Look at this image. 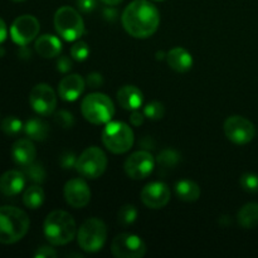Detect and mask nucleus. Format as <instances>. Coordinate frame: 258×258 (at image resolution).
Segmentation results:
<instances>
[{
	"label": "nucleus",
	"instance_id": "a878e982",
	"mask_svg": "<svg viewBox=\"0 0 258 258\" xmlns=\"http://www.w3.org/2000/svg\"><path fill=\"white\" fill-rule=\"evenodd\" d=\"M23 173H24L25 178L29 179L30 181H33V183H37V184L43 183V181L45 180V178H47L45 169L43 168L42 164L35 163V161H33L32 164H29V165L25 166Z\"/></svg>",
	"mask_w": 258,
	"mask_h": 258
},
{
	"label": "nucleus",
	"instance_id": "aec40b11",
	"mask_svg": "<svg viewBox=\"0 0 258 258\" xmlns=\"http://www.w3.org/2000/svg\"><path fill=\"white\" fill-rule=\"evenodd\" d=\"M117 101L125 110H138L141 107L144 101L143 92L136 86H123L117 91Z\"/></svg>",
	"mask_w": 258,
	"mask_h": 258
},
{
	"label": "nucleus",
	"instance_id": "f257e3e1",
	"mask_svg": "<svg viewBox=\"0 0 258 258\" xmlns=\"http://www.w3.org/2000/svg\"><path fill=\"white\" fill-rule=\"evenodd\" d=\"M121 22L131 37L145 39L158 30L160 14L153 3L148 0H134L123 10Z\"/></svg>",
	"mask_w": 258,
	"mask_h": 258
},
{
	"label": "nucleus",
	"instance_id": "c9c22d12",
	"mask_svg": "<svg viewBox=\"0 0 258 258\" xmlns=\"http://www.w3.org/2000/svg\"><path fill=\"white\" fill-rule=\"evenodd\" d=\"M72 59L67 55H62L57 59V70L59 71L60 73H67L72 70Z\"/></svg>",
	"mask_w": 258,
	"mask_h": 258
},
{
	"label": "nucleus",
	"instance_id": "bb28decb",
	"mask_svg": "<svg viewBox=\"0 0 258 258\" xmlns=\"http://www.w3.org/2000/svg\"><path fill=\"white\" fill-rule=\"evenodd\" d=\"M180 160V155L174 149H164L156 158V163L165 169H171Z\"/></svg>",
	"mask_w": 258,
	"mask_h": 258
},
{
	"label": "nucleus",
	"instance_id": "423d86ee",
	"mask_svg": "<svg viewBox=\"0 0 258 258\" xmlns=\"http://www.w3.org/2000/svg\"><path fill=\"white\" fill-rule=\"evenodd\" d=\"M54 27L58 34L67 42H76L85 33V23L76 9L62 7L54 14Z\"/></svg>",
	"mask_w": 258,
	"mask_h": 258
},
{
	"label": "nucleus",
	"instance_id": "37998d69",
	"mask_svg": "<svg viewBox=\"0 0 258 258\" xmlns=\"http://www.w3.org/2000/svg\"><path fill=\"white\" fill-rule=\"evenodd\" d=\"M101 2H102L103 4L108 5V7H115V5L120 4V3L122 2V0H101Z\"/></svg>",
	"mask_w": 258,
	"mask_h": 258
},
{
	"label": "nucleus",
	"instance_id": "a18cd8bd",
	"mask_svg": "<svg viewBox=\"0 0 258 258\" xmlns=\"http://www.w3.org/2000/svg\"><path fill=\"white\" fill-rule=\"evenodd\" d=\"M13 2H23V0H13Z\"/></svg>",
	"mask_w": 258,
	"mask_h": 258
},
{
	"label": "nucleus",
	"instance_id": "c756f323",
	"mask_svg": "<svg viewBox=\"0 0 258 258\" xmlns=\"http://www.w3.org/2000/svg\"><path fill=\"white\" fill-rule=\"evenodd\" d=\"M144 115L150 120H161L165 115V107L159 101H153L144 107Z\"/></svg>",
	"mask_w": 258,
	"mask_h": 258
},
{
	"label": "nucleus",
	"instance_id": "e433bc0d",
	"mask_svg": "<svg viewBox=\"0 0 258 258\" xmlns=\"http://www.w3.org/2000/svg\"><path fill=\"white\" fill-rule=\"evenodd\" d=\"M34 257H37V258H54V257H57V252H55L54 248H52V247L43 246V247H39V248L37 249Z\"/></svg>",
	"mask_w": 258,
	"mask_h": 258
},
{
	"label": "nucleus",
	"instance_id": "f3484780",
	"mask_svg": "<svg viewBox=\"0 0 258 258\" xmlns=\"http://www.w3.org/2000/svg\"><path fill=\"white\" fill-rule=\"evenodd\" d=\"M37 150H35L34 144L30 141V139H19L15 141L12 148V158L17 165L25 168L27 165L35 161Z\"/></svg>",
	"mask_w": 258,
	"mask_h": 258
},
{
	"label": "nucleus",
	"instance_id": "c85d7f7f",
	"mask_svg": "<svg viewBox=\"0 0 258 258\" xmlns=\"http://www.w3.org/2000/svg\"><path fill=\"white\" fill-rule=\"evenodd\" d=\"M136 218H138V209L133 204H126L121 207L117 213L118 223L122 226H130L136 221Z\"/></svg>",
	"mask_w": 258,
	"mask_h": 258
},
{
	"label": "nucleus",
	"instance_id": "2f4dec72",
	"mask_svg": "<svg viewBox=\"0 0 258 258\" xmlns=\"http://www.w3.org/2000/svg\"><path fill=\"white\" fill-rule=\"evenodd\" d=\"M241 186L248 193H258V175L253 173H246L241 176Z\"/></svg>",
	"mask_w": 258,
	"mask_h": 258
},
{
	"label": "nucleus",
	"instance_id": "a211bd4d",
	"mask_svg": "<svg viewBox=\"0 0 258 258\" xmlns=\"http://www.w3.org/2000/svg\"><path fill=\"white\" fill-rule=\"evenodd\" d=\"M25 185L24 173L9 170L0 176V193L5 197H14L23 190Z\"/></svg>",
	"mask_w": 258,
	"mask_h": 258
},
{
	"label": "nucleus",
	"instance_id": "5701e85b",
	"mask_svg": "<svg viewBox=\"0 0 258 258\" xmlns=\"http://www.w3.org/2000/svg\"><path fill=\"white\" fill-rule=\"evenodd\" d=\"M175 193L178 198L183 202H196L201 197V188L193 180H179L175 184Z\"/></svg>",
	"mask_w": 258,
	"mask_h": 258
},
{
	"label": "nucleus",
	"instance_id": "c03bdc74",
	"mask_svg": "<svg viewBox=\"0 0 258 258\" xmlns=\"http://www.w3.org/2000/svg\"><path fill=\"white\" fill-rule=\"evenodd\" d=\"M164 58H165L166 59V53H164V52H158L156 53V59H164Z\"/></svg>",
	"mask_w": 258,
	"mask_h": 258
},
{
	"label": "nucleus",
	"instance_id": "0eeeda50",
	"mask_svg": "<svg viewBox=\"0 0 258 258\" xmlns=\"http://www.w3.org/2000/svg\"><path fill=\"white\" fill-rule=\"evenodd\" d=\"M107 239V227L98 218H90L82 223L77 233V241L81 248L88 253L102 249Z\"/></svg>",
	"mask_w": 258,
	"mask_h": 258
},
{
	"label": "nucleus",
	"instance_id": "2eb2a0df",
	"mask_svg": "<svg viewBox=\"0 0 258 258\" xmlns=\"http://www.w3.org/2000/svg\"><path fill=\"white\" fill-rule=\"evenodd\" d=\"M63 194H64L66 202L76 209L83 208L91 201L90 186L81 178L68 180L63 189Z\"/></svg>",
	"mask_w": 258,
	"mask_h": 258
},
{
	"label": "nucleus",
	"instance_id": "f03ea898",
	"mask_svg": "<svg viewBox=\"0 0 258 258\" xmlns=\"http://www.w3.org/2000/svg\"><path fill=\"white\" fill-rule=\"evenodd\" d=\"M29 224L24 211L10 206L0 207V243H17L27 234Z\"/></svg>",
	"mask_w": 258,
	"mask_h": 258
},
{
	"label": "nucleus",
	"instance_id": "7ed1b4c3",
	"mask_svg": "<svg viewBox=\"0 0 258 258\" xmlns=\"http://www.w3.org/2000/svg\"><path fill=\"white\" fill-rule=\"evenodd\" d=\"M44 236L53 246H64L70 243L77 233L73 217L64 211H53L44 221Z\"/></svg>",
	"mask_w": 258,
	"mask_h": 258
},
{
	"label": "nucleus",
	"instance_id": "cd10ccee",
	"mask_svg": "<svg viewBox=\"0 0 258 258\" xmlns=\"http://www.w3.org/2000/svg\"><path fill=\"white\" fill-rule=\"evenodd\" d=\"M23 122L17 116H7L2 121V131L8 136H15L23 130Z\"/></svg>",
	"mask_w": 258,
	"mask_h": 258
},
{
	"label": "nucleus",
	"instance_id": "f704fd0d",
	"mask_svg": "<svg viewBox=\"0 0 258 258\" xmlns=\"http://www.w3.org/2000/svg\"><path fill=\"white\" fill-rule=\"evenodd\" d=\"M86 85H87L90 88H93V90L100 88L101 86L103 85L102 75L97 72L90 73V75L87 76V78H86Z\"/></svg>",
	"mask_w": 258,
	"mask_h": 258
},
{
	"label": "nucleus",
	"instance_id": "49530a36",
	"mask_svg": "<svg viewBox=\"0 0 258 258\" xmlns=\"http://www.w3.org/2000/svg\"><path fill=\"white\" fill-rule=\"evenodd\" d=\"M154 2H163V0H154Z\"/></svg>",
	"mask_w": 258,
	"mask_h": 258
},
{
	"label": "nucleus",
	"instance_id": "58836bf2",
	"mask_svg": "<svg viewBox=\"0 0 258 258\" xmlns=\"http://www.w3.org/2000/svg\"><path fill=\"white\" fill-rule=\"evenodd\" d=\"M144 116L145 115H143V113L140 112V111H138V110H134L133 112H131V115H130V122H131V125H134V126H140V125H143L144 123Z\"/></svg>",
	"mask_w": 258,
	"mask_h": 258
},
{
	"label": "nucleus",
	"instance_id": "4c0bfd02",
	"mask_svg": "<svg viewBox=\"0 0 258 258\" xmlns=\"http://www.w3.org/2000/svg\"><path fill=\"white\" fill-rule=\"evenodd\" d=\"M77 5L81 12L90 13L96 8V0H77Z\"/></svg>",
	"mask_w": 258,
	"mask_h": 258
},
{
	"label": "nucleus",
	"instance_id": "ea45409f",
	"mask_svg": "<svg viewBox=\"0 0 258 258\" xmlns=\"http://www.w3.org/2000/svg\"><path fill=\"white\" fill-rule=\"evenodd\" d=\"M139 145H140L143 149H145V150H148V149L155 148V141H154V139L150 138V136H145L144 139H141Z\"/></svg>",
	"mask_w": 258,
	"mask_h": 258
},
{
	"label": "nucleus",
	"instance_id": "b1692460",
	"mask_svg": "<svg viewBox=\"0 0 258 258\" xmlns=\"http://www.w3.org/2000/svg\"><path fill=\"white\" fill-rule=\"evenodd\" d=\"M237 221L246 229L256 228L258 226V203H248L239 209Z\"/></svg>",
	"mask_w": 258,
	"mask_h": 258
},
{
	"label": "nucleus",
	"instance_id": "9b49d317",
	"mask_svg": "<svg viewBox=\"0 0 258 258\" xmlns=\"http://www.w3.org/2000/svg\"><path fill=\"white\" fill-rule=\"evenodd\" d=\"M29 103L38 115L49 116L57 107V96L49 85L39 83L30 91Z\"/></svg>",
	"mask_w": 258,
	"mask_h": 258
},
{
	"label": "nucleus",
	"instance_id": "6ab92c4d",
	"mask_svg": "<svg viewBox=\"0 0 258 258\" xmlns=\"http://www.w3.org/2000/svg\"><path fill=\"white\" fill-rule=\"evenodd\" d=\"M166 62L169 67L175 72L185 73L193 67V57L186 49L181 47H175L166 53Z\"/></svg>",
	"mask_w": 258,
	"mask_h": 258
},
{
	"label": "nucleus",
	"instance_id": "f8f14e48",
	"mask_svg": "<svg viewBox=\"0 0 258 258\" xmlns=\"http://www.w3.org/2000/svg\"><path fill=\"white\" fill-rule=\"evenodd\" d=\"M155 168V159L148 150H140L131 154L125 161V173L128 178L141 180L153 173Z\"/></svg>",
	"mask_w": 258,
	"mask_h": 258
},
{
	"label": "nucleus",
	"instance_id": "39448f33",
	"mask_svg": "<svg viewBox=\"0 0 258 258\" xmlns=\"http://www.w3.org/2000/svg\"><path fill=\"white\" fill-rule=\"evenodd\" d=\"M134 131L121 121H110L102 131V143L113 154H125L134 145Z\"/></svg>",
	"mask_w": 258,
	"mask_h": 258
},
{
	"label": "nucleus",
	"instance_id": "1a4fd4ad",
	"mask_svg": "<svg viewBox=\"0 0 258 258\" xmlns=\"http://www.w3.org/2000/svg\"><path fill=\"white\" fill-rule=\"evenodd\" d=\"M111 252L117 258H141L146 253V244L139 236L121 233L113 238Z\"/></svg>",
	"mask_w": 258,
	"mask_h": 258
},
{
	"label": "nucleus",
	"instance_id": "6e6552de",
	"mask_svg": "<svg viewBox=\"0 0 258 258\" xmlns=\"http://www.w3.org/2000/svg\"><path fill=\"white\" fill-rule=\"evenodd\" d=\"M107 168V156L97 146L87 148L77 159L76 169L87 179H97Z\"/></svg>",
	"mask_w": 258,
	"mask_h": 258
},
{
	"label": "nucleus",
	"instance_id": "ddd939ff",
	"mask_svg": "<svg viewBox=\"0 0 258 258\" xmlns=\"http://www.w3.org/2000/svg\"><path fill=\"white\" fill-rule=\"evenodd\" d=\"M40 24L33 15H20L13 22L10 27V37L18 45L29 44L39 33Z\"/></svg>",
	"mask_w": 258,
	"mask_h": 258
},
{
	"label": "nucleus",
	"instance_id": "dca6fc26",
	"mask_svg": "<svg viewBox=\"0 0 258 258\" xmlns=\"http://www.w3.org/2000/svg\"><path fill=\"white\" fill-rule=\"evenodd\" d=\"M86 81L80 75H70L62 78L58 85V93L60 98L67 102H73L83 93Z\"/></svg>",
	"mask_w": 258,
	"mask_h": 258
},
{
	"label": "nucleus",
	"instance_id": "a19ab883",
	"mask_svg": "<svg viewBox=\"0 0 258 258\" xmlns=\"http://www.w3.org/2000/svg\"><path fill=\"white\" fill-rule=\"evenodd\" d=\"M103 17H105V19L110 20V22H113V20L116 19V17H117V13H116L115 9H112V8H106L105 10H103Z\"/></svg>",
	"mask_w": 258,
	"mask_h": 258
},
{
	"label": "nucleus",
	"instance_id": "20e7f679",
	"mask_svg": "<svg viewBox=\"0 0 258 258\" xmlns=\"http://www.w3.org/2000/svg\"><path fill=\"white\" fill-rule=\"evenodd\" d=\"M81 111L88 122L93 125H103L110 122L115 115V105L108 96L93 92L83 98Z\"/></svg>",
	"mask_w": 258,
	"mask_h": 258
},
{
	"label": "nucleus",
	"instance_id": "393cba45",
	"mask_svg": "<svg viewBox=\"0 0 258 258\" xmlns=\"http://www.w3.org/2000/svg\"><path fill=\"white\" fill-rule=\"evenodd\" d=\"M44 191L39 185H32L24 191L23 203L29 209H38L44 203Z\"/></svg>",
	"mask_w": 258,
	"mask_h": 258
},
{
	"label": "nucleus",
	"instance_id": "72a5a7b5",
	"mask_svg": "<svg viewBox=\"0 0 258 258\" xmlns=\"http://www.w3.org/2000/svg\"><path fill=\"white\" fill-rule=\"evenodd\" d=\"M59 164L64 170H71V169L76 168L77 158H76V155L72 153V151H67V153H64L62 156H60Z\"/></svg>",
	"mask_w": 258,
	"mask_h": 258
},
{
	"label": "nucleus",
	"instance_id": "4be33fe9",
	"mask_svg": "<svg viewBox=\"0 0 258 258\" xmlns=\"http://www.w3.org/2000/svg\"><path fill=\"white\" fill-rule=\"evenodd\" d=\"M24 130L25 135L34 141H43L48 138L49 134V126L45 122L44 120L39 117H32L24 123Z\"/></svg>",
	"mask_w": 258,
	"mask_h": 258
},
{
	"label": "nucleus",
	"instance_id": "9d476101",
	"mask_svg": "<svg viewBox=\"0 0 258 258\" xmlns=\"http://www.w3.org/2000/svg\"><path fill=\"white\" fill-rule=\"evenodd\" d=\"M223 127L227 139L237 145L251 143L256 134L253 123L243 116L238 115L229 116L224 122Z\"/></svg>",
	"mask_w": 258,
	"mask_h": 258
},
{
	"label": "nucleus",
	"instance_id": "412c9836",
	"mask_svg": "<svg viewBox=\"0 0 258 258\" xmlns=\"http://www.w3.org/2000/svg\"><path fill=\"white\" fill-rule=\"evenodd\" d=\"M34 48L40 57L54 58L62 50V42L55 35L44 34L35 40Z\"/></svg>",
	"mask_w": 258,
	"mask_h": 258
},
{
	"label": "nucleus",
	"instance_id": "79ce46f5",
	"mask_svg": "<svg viewBox=\"0 0 258 258\" xmlns=\"http://www.w3.org/2000/svg\"><path fill=\"white\" fill-rule=\"evenodd\" d=\"M7 39V25H5L4 20L0 18V44Z\"/></svg>",
	"mask_w": 258,
	"mask_h": 258
},
{
	"label": "nucleus",
	"instance_id": "473e14b6",
	"mask_svg": "<svg viewBox=\"0 0 258 258\" xmlns=\"http://www.w3.org/2000/svg\"><path fill=\"white\" fill-rule=\"evenodd\" d=\"M54 121L62 128H72L75 126V117L70 111L60 110L54 115Z\"/></svg>",
	"mask_w": 258,
	"mask_h": 258
},
{
	"label": "nucleus",
	"instance_id": "4468645a",
	"mask_svg": "<svg viewBox=\"0 0 258 258\" xmlns=\"http://www.w3.org/2000/svg\"><path fill=\"white\" fill-rule=\"evenodd\" d=\"M140 197L143 203L148 208L161 209L170 201V189L165 183L153 181L144 186Z\"/></svg>",
	"mask_w": 258,
	"mask_h": 258
},
{
	"label": "nucleus",
	"instance_id": "7c9ffc66",
	"mask_svg": "<svg viewBox=\"0 0 258 258\" xmlns=\"http://www.w3.org/2000/svg\"><path fill=\"white\" fill-rule=\"evenodd\" d=\"M88 55H90V47L83 40H77L71 48V57L75 60L82 62V60L87 59Z\"/></svg>",
	"mask_w": 258,
	"mask_h": 258
}]
</instances>
